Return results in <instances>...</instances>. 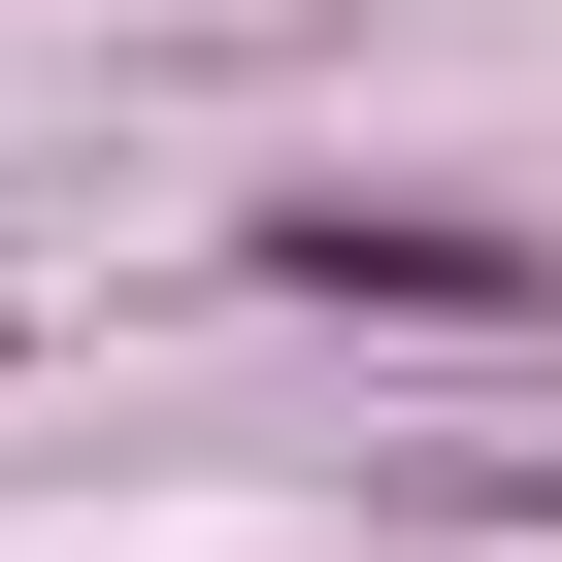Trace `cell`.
<instances>
[{
	"instance_id": "1",
	"label": "cell",
	"mask_w": 562,
	"mask_h": 562,
	"mask_svg": "<svg viewBox=\"0 0 562 562\" xmlns=\"http://www.w3.org/2000/svg\"><path fill=\"white\" fill-rule=\"evenodd\" d=\"M232 265L364 299V331H562V232H496V199H232Z\"/></svg>"
}]
</instances>
